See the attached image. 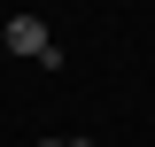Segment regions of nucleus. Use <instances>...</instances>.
<instances>
[{
    "mask_svg": "<svg viewBox=\"0 0 155 147\" xmlns=\"http://www.w3.org/2000/svg\"><path fill=\"white\" fill-rule=\"evenodd\" d=\"M0 39H8V54H31V62H47V70H62V47L47 39V23H39V16H8V31H0Z\"/></svg>",
    "mask_w": 155,
    "mask_h": 147,
    "instance_id": "f257e3e1",
    "label": "nucleus"
},
{
    "mask_svg": "<svg viewBox=\"0 0 155 147\" xmlns=\"http://www.w3.org/2000/svg\"><path fill=\"white\" fill-rule=\"evenodd\" d=\"M70 147H85V139H70Z\"/></svg>",
    "mask_w": 155,
    "mask_h": 147,
    "instance_id": "7ed1b4c3",
    "label": "nucleus"
},
{
    "mask_svg": "<svg viewBox=\"0 0 155 147\" xmlns=\"http://www.w3.org/2000/svg\"><path fill=\"white\" fill-rule=\"evenodd\" d=\"M39 147H70V139H39Z\"/></svg>",
    "mask_w": 155,
    "mask_h": 147,
    "instance_id": "f03ea898",
    "label": "nucleus"
}]
</instances>
